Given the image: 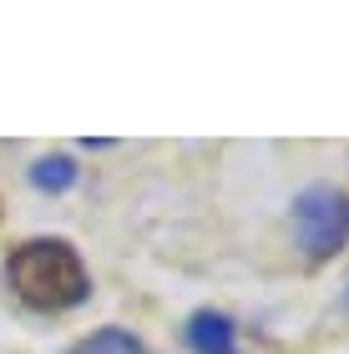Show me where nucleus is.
Masks as SVG:
<instances>
[{"instance_id": "obj_1", "label": "nucleus", "mask_w": 349, "mask_h": 354, "mask_svg": "<svg viewBox=\"0 0 349 354\" xmlns=\"http://www.w3.org/2000/svg\"><path fill=\"white\" fill-rule=\"evenodd\" d=\"M6 283L10 294L36 314H61L86 304L91 273L66 238H26L21 248H10L6 259Z\"/></svg>"}, {"instance_id": "obj_2", "label": "nucleus", "mask_w": 349, "mask_h": 354, "mask_svg": "<svg viewBox=\"0 0 349 354\" xmlns=\"http://www.w3.org/2000/svg\"><path fill=\"white\" fill-rule=\"evenodd\" d=\"M294 243L309 263H329L349 248V192L334 183H309L294 198Z\"/></svg>"}, {"instance_id": "obj_3", "label": "nucleus", "mask_w": 349, "mask_h": 354, "mask_svg": "<svg viewBox=\"0 0 349 354\" xmlns=\"http://www.w3.org/2000/svg\"><path fill=\"white\" fill-rule=\"evenodd\" d=\"M182 339H187V349H193V354H233L238 324H233L223 309H198V314H187Z\"/></svg>"}, {"instance_id": "obj_4", "label": "nucleus", "mask_w": 349, "mask_h": 354, "mask_svg": "<svg viewBox=\"0 0 349 354\" xmlns=\"http://www.w3.org/2000/svg\"><path fill=\"white\" fill-rule=\"evenodd\" d=\"M76 177H82V167L66 152H51L41 162H30V187L36 192H66V187H76Z\"/></svg>"}, {"instance_id": "obj_5", "label": "nucleus", "mask_w": 349, "mask_h": 354, "mask_svg": "<svg viewBox=\"0 0 349 354\" xmlns=\"http://www.w3.org/2000/svg\"><path fill=\"white\" fill-rule=\"evenodd\" d=\"M66 354H147V344H142L132 329H97V334H86V339H76Z\"/></svg>"}, {"instance_id": "obj_6", "label": "nucleus", "mask_w": 349, "mask_h": 354, "mask_svg": "<svg viewBox=\"0 0 349 354\" xmlns=\"http://www.w3.org/2000/svg\"><path fill=\"white\" fill-rule=\"evenodd\" d=\"M344 309H349V288H344Z\"/></svg>"}]
</instances>
